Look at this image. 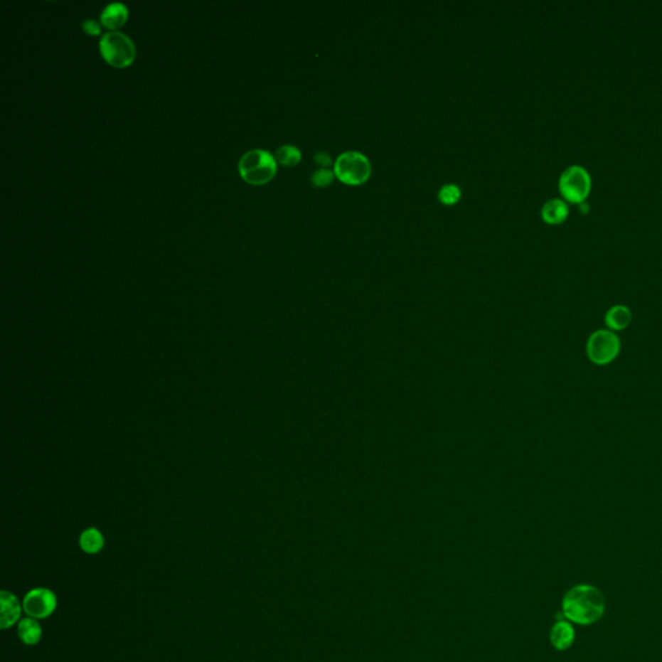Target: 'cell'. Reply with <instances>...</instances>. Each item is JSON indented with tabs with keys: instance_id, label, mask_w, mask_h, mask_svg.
<instances>
[{
	"instance_id": "obj_1",
	"label": "cell",
	"mask_w": 662,
	"mask_h": 662,
	"mask_svg": "<svg viewBox=\"0 0 662 662\" xmlns=\"http://www.w3.org/2000/svg\"><path fill=\"white\" fill-rule=\"evenodd\" d=\"M604 612V595L595 586L577 584L562 598V617L577 625H592Z\"/></svg>"
},
{
	"instance_id": "obj_2",
	"label": "cell",
	"mask_w": 662,
	"mask_h": 662,
	"mask_svg": "<svg viewBox=\"0 0 662 662\" xmlns=\"http://www.w3.org/2000/svg\"><path fill=\"white\" fill-rule=\"evenodd\" d=\"M238 170L243 180L251 186H263L274 178L277 162L269 151L252 149L245 153L240 159Z\"/></svg>"
},
{
	"instance_id": "obj_3",
	"label": "cell",
	"mask_w": 662,
	"mask_h": 662,
	"mask_svg": "<svg viewBox=\"0 0 662 662\" xmlns=\"http://www.w3.org/2000/svg\"><path fill=\"white\" fill-rule=\"evenodd\" d=\"M333 171L335 178L347 186H363L370 178V161L360 151L348 150L338 156L333 166Z\"/></svg>"
},
{
	"instance_id": "obj_4",
	"label": "cell",
	"mask_w": 662,
	"mask_h": 662,
	"mask_svg": "<svg viewBox=\"0 0 662 662\" xmlns=\"http://www.w3.org/2000/svg\"><path fill=\"white\" fill-rule=\"evenodd\" d=\"M100 52L107 64L115 68H126L134 63L135 44L121 31H109L100 41Z\"/></svg>"
},
{
	"instance_id": "obj_5",
	"label": "cell",
	"mask_w": 662,
	"mask_h": 662,
	"mask_svg": "<svg viewBox=\"0 0 662 662\" xmlns=\"http://www.w3.org/2000/svg\"><path fill=\"white\" fill-rule=\"evenodd\" d=\"M559 189L565 200L572 203H582L591 191L590 173L582 166H570L560 175Z\"/></svg>"
},
{
	"instance_id": "obj_6",
	"label": "cell",
	"mask_w": 662,
	"mask_h": 662,
	"mask_svg": "<svg viewBox=\"0 0 662 662\" xmlns=\"http://www.w3.org/2000/svg\"><path fill=\"white\" fill-rule=\"evenodd\" d=\"M619 351V338L611 331H598L591 335L587 344V355L598 365L611 363Z\"/></svg>"
},
{
	"instance_id": "obj_7",
	"label": "cell",
	"mask_w": 662,
	"mask_h": 662,
	"mask_svg": "<svg viewBox=\"0 0 662 662\" xmlns=\"http://www.w3.org/2000/svg\"><path fill=\"white\" fill-rule=\"evenodd\" d=\"M58 607L56 595L48 589H34L23 599V611L31 619H47Z\"/></svg>"
},
{
	"instance_id": "obj_8",
	"label": "cell",
	"mask_w": 662,
	"mask_h": 662,
	"mask_svg": "<svg viewBox=\"0 0 662 662\" xmlns=\"http://www.w3.org/2000/svg\"><path fill=\"white\" fill-rule=\"evenodd\" d=\"M0 604H1V619L0 626L3 630L14 626L21 616V605L15 595L9 591H1L0 594Z\"/></svg>"
},
{
	"instance_id": "obj_9",
	"label": "cell",
	"mask_w": 662,
	"mask_h": 662,
	"mask_svg": "<svg viewBox=\"0 0 662 662\" xmlns=\"http://www.w3.org/2000/svg\"><path fill=\"white\" fill-rule=\"evenodd\" d=\"M576 638L572 624L565 619H559L550 631V641L557 651H565L573 644Z\"/></svg>"
},
{
	"instance_id": "obj_10",
	"label": "cell",
	"mask_w": 662,
	"mask_h": 662,
	"mask_svg": "<svg viewBox=\"0 0 662 662\" xmlns=\"http://www.w3.org/2000/svg\"><path fill=\"white\" fill-rule=\"evenodd\" d=\"M129 9L123 3H110L101 12V23L107 29H118L127 21Z\"/></svg>"
},
{
	"instance_id": "obj_11",
	"label": "cell",
	"mask_w": 662,
	"mask_h": 662,
	"mask_svg": "<svg viewBox=\"0 0 662 662\" xmlns=\"http://www.w3.org/2000/svg\"><path fill=\"white\" fill-rule=\"evenodd\" d=\"M570 214V208L567 203L559 198H552L548 201L542 207V219L548 224H560L567 219Z\"/></svg>"
},
{
	"instance_id": "obj_12",
	"label": "cell",
	"mask_w": 662,
	"mask_h": 662,
	"mask_svg": "<svg viewBox=\"0 0 662 662\" xmlns=\"http://www.w3.org/2000/svg\"><path fill=\"white\" fill-rule=\"evenodd\" d=\"M17 631L20 639L28 646H36L42 638V626L36 619H21Z\"/></svg>"
},
{
	"instance_id": "obj_13",
	"label": "cell",
	"mask_w": 662,
	"mask_h": 662,
	"mask_svg": "<svg viewBox=\"0 0 662 662\" xmlns=\"http://www.w3.org/2000/svg\"><path fill=\"white\" fill-rule=\"evenodd\" d=\"M80 548L87 554H96L104 548V537L101 535L97 529H87L86 532L80 535Z\"/></svg>"
},
{
	"instance_id": "obj_14",
	"label": "cell",
	"mask_w": 662,
	"mask_h": 662,
	"mask_svg": "<svg viewBox=\"0 0 662 662\" xmlns=\"http://www.w3.org/2000/svg\"><path fill=\"white\" fill-rule=\"evenodd\" d=\"M607 325L614 330L626 328L631 321V314L626 306H616L607 314Z\"/></svg>"
},
{
	"instance_id": "obj_15",
	"label": "cell",
	"mask_w": 662,
	"mask_h": 662,
	"mask_svg": "<svg viewBox=\"0 0 662 662\" xmlns=\"http://www.w3.org/2000/svg\"><path fill=\"white\" fill-rule=\"evenodd\" d=\"M276 162L286 167H292L299 164L301 159V151L294 145H282L276 150Z\"/></svg>"
},
{
	"instance_id": "obj_16",
	"label": "cell",
	"mask_w": 662,
	"mask_h": 662,
	"mask_svg": "<svg viewBox=\"0 0 662 662\" xmlns=\"http://www.w3.org/2000/svg\"><path fill=\"white\" fill-rule=\"evenodd\" d=\"M461 196H462V191L457 184H445L439 191V201L447 206L456 205L457 202L461 200Z\"/></svg>"
},
{
	"instance_id": "obj_17",
	"label": "cell",
	"mask_w": 662,
	"mask_h": 662,
	"mask_svg": "<svg viewBox=\"0 0 662 662\" xmlns=\"http://www.w3.org/2000/svg\"><path fill=\"white\" fill-rule=\"evenodd\" d=\"M334 171H331L329 169H320V170H317V171L312 173L311 181H312L314 186L326 188V186H331V183L334 181Z\"/></svg>"
},
{
	"instance_id": "obj_18",
	"label": "cell",
	"mask_w": 662,
	"mask_h": 662,
	"mask_svg": "<svg viewBox=\"0 0 662 662\" xmlns=\"http://www.w3.org/2000/svg\"><path fill=\"white\" fill-rule=\"evenodd\" d=\"M82 28L90 36H99L101 33L100 25L95 20H85L82 23Z\"/></svg>"
},
{
	"instance_id": "obj_19",
	"label": "cell",
	"mask_w": 662,
	"mask_h": 662,
	"mask_svg": "<svg viewBox=\"0 0 662 662\" xmlns=\"http://www.w3.org/2000/svg\"><path fill=\"white\" fill-rule=\"evenodd\" d=\"M314 161L320 164V166H322V169H328L329 166L333 164L331 157L329 156L328 153H324V151H319V153L314 156Z\"/></svg>"
}]
</instances>
